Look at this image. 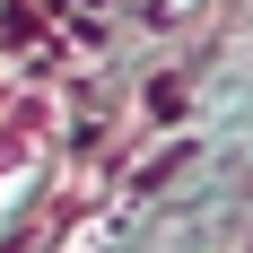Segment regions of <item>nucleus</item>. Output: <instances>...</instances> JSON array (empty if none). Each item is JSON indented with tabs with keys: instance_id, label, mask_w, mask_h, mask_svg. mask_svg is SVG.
<instances>
[{
	"instance_id": "nucleus-1",
	"label": "nucleus",
	"mask_w": 253,
	"mask_h": 253,
	"mask_svg": "<svg viewBox=\"0 0 253 253\" xmlns=\"http://www.w3.org/2000/svg\"><path fill=\"white\" fill-rule=\"evenodd\" d=\"M44 140H52V105L44 96H26V105H9V123H0V192L44 157Z\"/></svg>"
}]
</instances>
